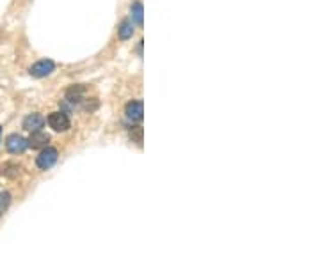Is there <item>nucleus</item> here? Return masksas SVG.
<instances>
[{"mask_svg":"<svg viewBox=\"0 0 320 264\" xmlns=\"http://www.w3.org/2000/svg\"><path fill=\"white\" fill-rule=\"evenodd\" d=\"M118 34H120V39H130L134 34V23L130 20H123L118 28Z\"/></svg>","mask_w":320,"mask_h":264,"instance_id":"nucleus-10","label":"nucleus"},{"mask_svg":"<svg viewBox=\"0 0 320 264\" xmlns=\"http://www.w3.org/2000/svg\"><path fill=\"white\" fill-rule=\"evenodd\" d=\"M6 147L11 154H21L28 147V144H27V139H23V137L18 135V133H13V135H9L6 139Z\"/></svg>","mask_w":320,"mask_h":264,"instance_id":"nucleus-3","label":"nucleus"},{"mask_svg":"<svg viewBox=\"0 0 320 264\" xmlns=\"http://www.w3.org/2000/svg\"><path fill=\"white\" fill-rule=\"evenodd\" d=\"M20 171L21 167L18 163H14V161H6V163L0 165V174L4 177H7V179H14V177L20 176Z\"/></svg>","mask_w":320,"mask_h":264,"instance_id":"nucleus-8","label":"nucleus"},{"mask_svg":"<svg viewBox=\"0 0 320 264\" xmlns=\"http://www.w3.org/2000/svg\"><path fill=\"white\" fill-rule=\"evenodd\" d=\"M48 142H50V135H46L41 129L39 131H32L27 140L28 147H32V149H45L48 146Z\"/></svg>","mask_w":320,"mask_h":264,"instance_id":"nucleus-6","label":"nucleus"},{"mask_svg":"<svg viewBox=\"0 0 320 264\" xmlns=\"http://www.w3.org/2000/svg\"><path fill=\"white\" fill-rule=\"evenodd\" d=\"M9 204H11V193L9 191H2L0 193V215L9 208Z\"/></svg>","mask_w":320,"mask_h":264,"instance_id":"nucleus-12","label":"nucleus"},{"mask_svg":"<svg viewBox=\"0 0 320 264\" xmlns=\"http://www.w3.org/2000/svg\"><path fill=\"white\" fill-rule=\"evenodd\" d=\"M142 14H144L142 13V4L135 2L134 6H132V18H134V21L139 25V27L142 25Z\"/></svg>","mask_w":320,"mask_h":264,"instance_id":"nucleus-11","label":"nucleus"},{"mask_svg":"<svg viewBox=\"0 0 320 264\" xmlns=\"http://www.w3.org/2000/svg\"><path fill=\"white\" fill-rule=\"evenodd\" d=\"M130 137H132V140H135L137 144H141L142 142V128H141V126H135V128H132L130 129Z\"/></svg>","mask_w":320,"mask_h":264,"instance_id":"nucleus-13","label":"nucleus"},{"mask_svg":"<svg viewBox=\"0 0 320 264\" xmlns=\"http://www.w3.org/2000/svg\"><path fill=\"white\" fill-rule=\"evenodd\" d=\"M48 124L53 131H68L71 126L70 117H68L64 112H52L48 115Z\"/></svg>","mask_w":320,"mask_h":264,"instance_id":"nucleus-2","label":"nucleus"},{"mask_svg":"<svg viewBox=\"0 0 320 264\" xmlns=\"http://www.w3.org/2000/svg\"><path fill=\"white\" fill-rule=\"evenodd\" d=\"M0 135H2V128H0Z\"/></svg>","mask_w":320,"mask_h":264,"instance_id":"nucleus-14","label":"nucleus"},{"mask_svg":"<svg viewBox=\"0 0 320 264\" xmlns=\"http://www.w3.org/2000/svg\"><path fill=\"white\" fill-rule=\"evenodd\" d=\"M85 89L80 87V85H75V87H71L70 90L66 92V100L70 101V103H80L82 101V96H84Z\"/></svg>","mask_w":320,"mask_h":264,"instance_id":"nucleus-9","label":"nucleus"},{"mask_svg":"<svg viewBox=\"0 0 320 264\" xmlns=\"http://www.w3.org/2000/svg\"><path fill=\"white\" fill-rule=\"evenodd\" d=\"M55 70V64L52 62V60H39V62H36L34 66L31 68V75L36 78H43V77H48L52 71Z\"/></svg>","mask_w":320,"mask_h":264,"instance_id":"nucleus-5","label":"nucleus"},{"mask_svg":"<svg viewBox=\"0 0 320 264\" xmlns=\"http://www.w3.org/2000/svg\"><path fill=\"white\" fill-rule=\"evenodd\" d=\"M57 156H59V153H57L55 147H45V149L38 154V158H36V165H38L41 171H46V169H50L55 163Z\"/></svg>","mask_w":320,"mask_h":264,"instance_id":"nucleus-1","label":"nucleus"},{"mask_svg":"<svg viewBox=\"0 0 320 264\" xmlns=\"http://www.w3.org/2000/svg\"><path fill=\"white\" fill-rule=\"evenodd\" d=\"M45 126V117L39 114H31L23 119V128L28 129V131H39V129Z\"/></svg>","mask_w":320,"mask_h":264,"instance_id":"nucleus-7","label":"nucleus"},{"mask_svg":"<svg viewBox=\"0 0 320 264\" xmlns=\"http://www.w3.org/2000/svg\"><path fill=\"white\" fill-rule=\"evenodd\" d=\"M125 114H127V117L130 121H142V117H144V105H142V101H130V103H127Z\"/></svg>","mask_w":320,"mask_h":264,"instance_id":"nucleus-4","label":"nucleus"}]
</instances>
